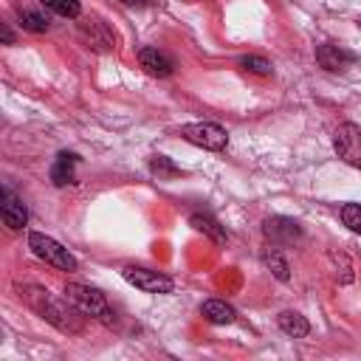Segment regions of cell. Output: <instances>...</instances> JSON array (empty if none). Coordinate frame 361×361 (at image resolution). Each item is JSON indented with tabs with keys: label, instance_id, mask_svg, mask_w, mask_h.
Here are the masks:
<instances>
[{
	"label": "cell",
	"instance_id": "7a4b0ae2",
	"mask_svg": "<svg viewBox=\"0 0 361 361\" xmlns=\"http://www.w3.org/2000/svg\"><path fill=\"white\" fill-rule=\"evenodd\" d=\"M62 293H65V299H68L82 316L99 319V322H104V324H113V322H116V313L110 310V305H107V299H104L102 290L87 288V285H79V282H68Z\"/></svg>",
	"mask_w": 361,
	"mask_h": 361
},
{
	"label": "cell",
	"instance_id": "9c48e42d",
	"mask_svg": "<svg viewBox=\"0 0 361 361\" xmlns=\"http://www.w3.org/2000/svg\"><path fill=\"white\" fill-rule=\"evenodd\" d=\"M316 62L324 68V71H344L355 62V54L341 48V45H333V42H324L316 48Z\"/></svg>",
	"mask_w": 361,
	"mask_h": 361
},
{
	"label": "cell",
	"instance_id": "5bb4252c",
	"mask_svg": "<svg viewBox=\"0 0 361 361\" xmlns=\"http://www.w3.org/2000/svg\"><path fill=\"white\" fill-rule=\"evenodd\" d=\"M189 223H192V228H195V231L206 234L212 243H217V245H223V243H226V231H223V226H220V223H217L212 214L195 212V214L189 217Z\"/></svg>",
	"mask_w": 361,
	"mask_h": 361
},
{
	"label": "cell",
	"instance_id": "e0dca14e",
	"mask_svg": "<svg viewBox=\"0 0 361 361\" xmlns=\"http://www.w3.org/2000/svg\"><path fill=\"white\" fill-rule=\"evenodd\" d=\"M262 262H265V265L271 268V274H274V276H276L279 282H288V279H290L288 262H285V257H282V254H279L276 248H271V245H268V248L262 251Z\"/></svg>",
	"mask_w": 361,
	"mask_h": 361
},
{
	"label": "cell",
	"instance_id": "277c9868",
	"mask_svg": "<svg viewBox=\"0 0 361 361\" xmlns=\"http://www.w3.org/2000/svg\"><path fill=\"white\" fill-rule=\"evenodd\" d=\"M178 133H180L183 141H189V144H195V147H203V149H212V152H220V149H226V144H228V133H226L220 124H214V121L183 124Z\"/></svg>",
	"mask_w": 361,
	"mask_h": 361
},
{
	"label": "cell",
	"instance_id": "603a6c76",
	"mask_svg": "<svg viewBox=\"0 0 361 361\" xmlns=\"http://www.w3.org/2000/svg\"><path fill=\"white\" fill-rule=\"evenodd\" d=\"M0 39H3L6 45H11V42H14V34L8 31V25H0Z\"/></svg>",
	"mask_w": 361,
	"mask_h": 361
},
{
	"label": "cell",
	"instance_id": "d6986e66",
	"mask_svg": "<svg viewBox=\"0 0 361 361\" xmlns=\"http://www.w3.org/2000/svg\"><path fill=\"white\" fill-rule=\"evenodd\" d=\"M42 3H45V8H51L54 14H59V17H71V20H76L79 11H82L79 0H42Z\"/></svg>",
	"mask_w": 361,
	"mask_h": 361
},
{
	"label": "cell",
	"instance_id": "d4e9b609",
	"mask_svg": "<svg viewBox=\"0 0 361 361\" xmlns=\"http://www.w3.org/2000/svg\"><path fill=\"white\" fill-rule=\"evenodd\" d=\"M358 25H361V23H358Z\"/></svg>",
	"mask_w": 361,
	"mask_h": 361
},
{
	"label": "cell",
	"instance_id": "8fae6325",
	"mask_svg": "<svg viewBox=\"0 0 361 361\" xmlns=\"http://www.w3.org/2000/svg\"><path fill=\"white\" fill-rule=\"evenodd\" d=\"M138 62H141V68L149 73V76H158V79H164V76H169L172 73V59L166 56V54H161L158 48H141L138 51Z\"/></svg>",
	"mask_w": 361,
	"mask_h": 361
},
{
	"label": "cell",
	"instance_id": "3957f363",
	"mask_svg": "<svg viewBox=\"0 0 361 361\" xmlns=\"http://www.w3.org/2000/svg\"><path fill=\"white\" fill-rule=\"evenodd\" d=\"M28 248L34 251V257L45 259L48 265H54V268H59V271H76V268H79L76 257H73L65 245H59L54 237H48V234L31 231V234H28Z\"/></svg>",
	"mask_w": 361,
	"mask_h": 361
},
{
	"label": "cell",
	"instance_id": "9a60e30c",
	"mask_svg": "<svg viewBox=\"0 0 361 361\" xmlns=\"http://www.w3.org/2000/svg\"><path fill=\"white\" fill-rule=\"evenodd\" d=\"M200 313H203L212 324H231V322L237 319L234 307H231V305H226L223 299H206V302H203V307H200Z\"/></svg>",
	"mask_w": 361,
	"mask_h": 361
},
{
	"label": "cell",
	"instance_id": "ba28073f",
	"mask_svg": "<svg viewBox=\"0 0 361 361\" xmlns=\"http://www.w3.org/2000/svg\"><path fill=\"white\" fill-rule=\"evenodd\" d=\"M262 234L271 245H290L302 237V226L290 217H268L262 223Z\"/></svg>",
	"mask_w": 361,
	"mask_h": 361
},
{
	"label": "cell",
	"instance_id": "5b68a950",
	"mask_svg": "<svg viewBox=\"0 0 361 361\" xmlns=\"http://www.w3.org/2000/svg\"><path fill=\"white\" fill-rule=\"evenodd\" d=\"M333 149L338 152L341 161L361 169V127L353 124V121L338 124L336 133H333Z\"/></svg>",
	"mask_w": 361,
	"mask_h": 361
},
{
	"label": "cell",
	"instance_id": "30bf717a",
	"mask_svg": "<svg viewBox=\"0 0 361 361\" xmlns=\"http://www.w3.org/2000/svg\"><path fill=\"white\" fill-rule=\"evenodd\" d=\"M0 214H3V223L8 228H23L28 223V212L23 206V200L11 192V189H3V203H0Z\"/></svg>",
	"mask_w": 361,
	"mask_h": 361
},
{
	"label": "cell",
	"instance_id": "44dd1931",
	"mask_svg": "<svg viewBox=\"0 0 361 361\" xmlns=\"http://www.w3.org/2000/svg\"><path fill=\"white\" fill-rule=\"evenodd\" d=\"M341 220L350 231L361 234V203H344L341 206Z\"/></svg>",
	"mask_w": 361,
	"mask_h": 361
},
{
	"label": "cell",
	"instance_id": "2e32d148",
	"mask_svg": "<svg viewBox=\"0 0 361 361\" xmlns=\"http://www.w3.org/2000/svg\"><path fill=\"white\" fill-rule=\"evenodd\" d=\"M149 172H152L158 180H172V178L180 175V166H178L172 158H166V155H152V161H149Z\"/></svg>",
	"mask_w": 361,
	"mask_h": 361
},
{
	"label": "cell",
	"instance_id": "8992f818",
	"mask_svg": "<svg viewBox=\"0 0 361 361\" xmlns=\"http://www.w3.org/2000/svg\"><path fill=\"white\" fill-rule=\"evenodd\" d=\"M79 37H82L93 51H110V48L116 45V34H113L110 25H107L102 17H96V14L82 17V23H79Z\"/></svg>",
	"mask_w": 361,
	"mask_h": 361
},
{
	"label": "cell",
	"instance_id": "7c38bea8",
	"mask_svg": "<svg viewBox=\"0 0 361 361\" xmlns=\"http://www.w3.org/2000/svg\"><path fill=\"white\" fill-rule=\"evenodd\" d=\"M76 164H79V155L73 152H59L54 166H51V180L54 186H68V183H76Z\"/></svg>",
	"mask_w": 361,
	"mask_h": 361
},
{
	"label": "cell",
	"instance_id": "52a82bcc",
	"mask_svg": "<svg viewBox=\"0 0 361 361\" xmlns=\"http://www.w3.org/2000/svg\"><path fill=\"white\" fill-rule=\"evenodd\" d=\"M121 274L130 285H135L144 293H169L172 290V279L166 274H158L149 268H135V265H127Z\"/></svg>",
	"mask_w": 361,
	"mask_h": 361
},
{
	"label": "cell",
	"instance_id": "ac0fdd59",
	"mask_svg": "<svg viewBox=\"0 0 361 361\" xmlns=\"http://www.w3.org/2000/svg\"><path fill=\"white\" fill-rule=\"evenodd\" d=\"M20 28H23V31H31V34H42V31H48V20H45L39 11L23 8V11H20Z\"/></svg>",
	"mask_w": 361,
	"mask_h": 361
},
{
	"label": "cell",
	"instance_id": "7402d4cb",
	"mask_svg": "<svg viewBox=\"0 0 361 361\" xmlns=\"http://www.w3.org/2000/svg\"><path fill=\"white\" fill-rule=\"evenodd\" d=\"M240 68L243 71H248V73H257V76H271V62L268 59H262V56H243L240 59Z\"/></svg>",
	"mask_w": 361,
	"mask_h": 361
},
{
	"label": "cell",
	"instance_id": "cb8c5ba5",
	"mask_svg": "<svg viewBox=\"0 0 361 361\" xmlns=\"http://www.w3.org/2000/svg\"><path fill=\"white\" fill-rule=\"evenodd\" d=\"M118 3H124V6H147L152 0H118Z\"/></svg>",
	"mask_w": 361,
	"mask_h": 361
},
{
	"label": "cell",
	"instance_id": "ffe728a7",
	"mask_svg": "<svg viewBox=\"0 0 361 361\" xmlns=\"http://www.w3.org/2000/svg\"><path fill=\"white\" fill-rule=\"evenodd\" d=\"M330 262L336 265V276H338V282H353V265H350V259H347V254H341V251H330Z\"/></svg>",
	"mask_w": 361,
	"mask_h": 361
},
{
	"label": "cell",
	"instance_id": "6da1fadb",
	"mask_svg": "<svg viewBox=\"0 0 361 361\" xmlns=\"http://www.w3.org/2000/svg\"><path fill=\"white\" fill-rule=\"evenodd\" d=\"M20 296L28 302L34 313H39L45 322H51L62 333H82V316L68 299H54L48 288L39 285H25L20 288Z\"/></svg>",
	"mask_w": 361,
	"mask_h": 361
},
{
	"label": "cell",
	"instance_id": "4fadbf2b",
	"mask_svg": "<svg viewBox=\"0 0 361 361\" xmlns=\"http://www.w3.org/2000/svg\"><path fill=\"white\" fill-rule=\"evenodd\" d=\"M276 324H279V330H282L285 336H290V338H305V336L310 333L307 319H305L302 313H296V310H282V313L276 316Z\"/></svg>",
	"mask_w": 361,
	"mask_h": 361
}]
</instances>
